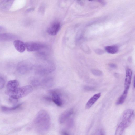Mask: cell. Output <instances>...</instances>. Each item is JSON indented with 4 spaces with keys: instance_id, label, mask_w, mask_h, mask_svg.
Masks as SVG:
<instances>
[{
    "instance_id": "6da1fadb",
    "label": "cell",
    "mask_w": 135,
    "mask_h": 135,
    "mask_svg": "<svg viewBox=\"0 0 135 135\" xmlns=\"http://www.w3.org/2000/svg\"><path fill=\"white\" fill-rule=\"evenodd\" d=\"M134 116V112L133 110L128 109L125 110L120 118L115 135H122L125 129L132 123Z\"/></svg>"
},
{
    "instance_id": "7a4b0ae2",
    "label": "cell",
    "mask_w": 135,
    "mask_h": 135,
    "mask_svg": "<svg viewBox=\"0 0 135 135\" xmlns=\"http://www.w3.org/2000/svg\"><path fill=\"white\" fill-rule=\"evenodd\" d=\"M35 122L36 125L41 129L47 130L50 123V118L47 113L43 110L40 111L36 118Z\"/></svg>"
},
{
    "instance_id": "3957f363",
    "label": "cell",
    "mask_w": 135,
    "mask_h": 135,
    "mask_svg": "<svg viewBox=\"0 0 135 135\" xmlns=\"http://www.w3.org/2000/svg\"><path fill=\"white\" fill-rule=\"evenodd\" d=\"M33 90L32 87L30 85H26L18 88L12 91H6L5 93L10 98L18 99L25 97L30 93Z\"/></svg>"
},
{
    "instance_id": "277c9868",
    "label": "cell",
    "mask_w": 135,
    "mask_h": 135,
    "mask_svg": "<svg viewBox=\"0 0 135 135\" xmlns=\"http://www.w3.org/2000/svg\"><path fill=\"white\" fill-rule=\"evenodd\" d=\"M60 28V23L58 22H55L49 27L47 29V32L50 35L54 36L57 33Z\"/></svg>"
},
{
    "instance_id": "5b68a950",
    "label": "cell",
    "mask_w": 135,
    "mask_h": 135,
    "mask_svg": "<svg viewBox=\"0 0 135 135\" xmlns=\"http://www.w3.org/2000/svg\"><path fill=\"white\" fill-rule=\"evenodd\" d=\"M25 44L26 48L29 52L38 51L43 47L41 44L36 42H26Z\"/></svg>"
},
{
    "instance_id": "8992f818",
    "label": "cell",
    "mask_w": 135,
    "mask_h": 135,
    "mask_svg": "<svg viewBox=\"0 0 135 135\" xmlns=\"http://www.w3.org/2000/svg\"><path fill=\"white\" fill-rule=\"evenodd\" d=\"M132 75V71L130 68H127L126 71L124 82L125 90H129L131 85Z\"/></svg>"
},
{
    "instance_id": "52a82bcc",
    "label": "cell",
    "mask_w": 135,
    "mask_h": 135,
    "mask_svg": "<svg viewBox=\"0 0 135 135\" xmlns=\"http://www.w3.org/2000/svg\"><path fill=\"white\" fill-rule=\"evenodd\" d=\"M15 35L8 33H0V42L10 41L16 38Z\"/></svg>"
},
{
    "instance_id": "ba28073f",
    "label": "cell",
    "mask_w": 135,
    "mask_h": 135,
    "mask_svg": "<svg viewBox=\"0 0 135 135\" xmlns=\"http://www.w3.org/2000/svg\"><path fill=\"white\" fill-rule=\"evenodd\" d=\"M73 110L72 109L68 110L63 112L60 116L59 121L61 124L64 122L72 114Z\"/></svg>"
},
{
    "instance_id": "9c48e42d",
    "label": "cell",
    "mask_w": 135,
    "mask_h": 135,
    "mask_svg": "<svg viewBox=\"0 0 135 135\" xmlns=\"http://www.w3.org/2000/svg\"><path fill=\"white\" fill-rule=\"evenodd\" d=\"M51 99L57 106L60 107L63 104V102L60 95L57 92L53 91L51 93Z\"/></svg>"
},
{
    "instance_id": "30bf717a",
    "label": "cell",
    "mask_w": 135,
    "mask_h": 135,
    "mask_svg": "<svg viewBox=\"0 0 135 135\" xmlns=\"http://www.w3.org/2000/svg\"><path fill=\"white\" fill-rule=\"evenodd\" d=\"M13 45L16 49L20 52H23L26 49L25 44L20 40H15L13 42Z\"/></svg>"
},
{
    "instance_id": "8fae6325",
    "label": "cell",
    "mask_w": 135,
    "mask_h": 135,
    "mask_svg": "<svg viewBox=\"0 0 135 135\" xmlns=\"http://www.w3.org/2000/svg\"><path fill=\"white\" fill-rule=\"evenodd\" d=\"M101 95L100 93H97L94 95L88 101L85 105L86 109L90 108L100 98Z\"/></svg>"
},
{
    "instance_id": "7c38bea8",
    "label": "cell",
    "mask_w": 135,
    "mask_h": 135,
    "mask_svg": "<svg viewBox=\"0 0 135 135\" xmlns=\"http://www.w3.org/2000/svg\"><path fill=\"white\" fill-rule=\"evenodd\" d=\"M19 85V83L17 80L9 81L7 84V90L6 91H13L18 88Z\"/></svg>"
},
{
    "instance_id": "4fadbf2b",
    "label": "cell",
    "mask_w": 135,
    "mask_h": 135,
    "mask_svg": "<svg viewBox=\"0 0 135 135\" xmlns=\"http://www.w3.org/2000/svg\"><path fill=\"white\" fill-rule=\"evenodd\" d=\"M29 69V65L23 62L20 63L17 67V71L21 74H24L26 73Z\"/></svg>"
},
{
    "instance_id": "5bb4252c",
    "label": "cell",
    "mask_w": 135,
    "mask_h": 135,
    "mask_svg": "<svg viewBox=\"0 0 135 135\" xmlns=\"http://www.w3.org/2000/svg\"><path fill=\"white\" fill-rule=\"evenodd\" d=\"M128 90L124 89L123 93L117 100L116 104L117 105L122 104L124 102L127 97Z\"/></svg>"
},
{
    "instance_id": "9a60e30c",
    "label": "cell",
    "mask_w": 135,
    "mask_h": 135,
    "mask_svg": "<svg viewBox=\"0 0 135 135\" xmlns=\"http://www.w3.org/2000/svg\"><path fill=\"white\" fill-rule=\"evenodd\" d=\"M105 49L108 53L114 54L118 52V47L115 45L108 46L106 47Z\"/></svg>"
},
{
    "instance_id": "2e32d148",
    "label": "cell",
    "mask_w": 135,
    "mask_h": 135,
    "mask_svg": "<svg viewBox=\"0 0 135 135\" xmlns=\"http://www.w3.org/2000/svg\"><path fill=\"white\" fill-rule=\"evenodd\" d=\"M22 105V104H19L11 107L6 106H2L1 107V109L4 112H9L19 108Z\"/></svg>"
},
{
    "instance_id": "e0dca14e",
    "label": "cell",
    "mask_w": 135,
    "mask_h": 135,
    "mask_svg": "<svg viewBox=\"0 0 135 135\" xmlns=\"http://www.w3.org/2000/svg\"><path fill=\"white\" fill-rule=\"evenodd\" d=\"M91 72L93 75L97 76H101L103 75L102 71L97 69H92L91 70Z\"/></svg>"
},
{
    "instance_id": "ac0fdd59",
    "label": "cell",
    "mask_w": 135,
    "mask_h": 135,
    "mask_svg": "<svg viewBox=\"0 0 135 135\" xmlns=\"http://www.w3.org/2000/svg\"><path fill=\"white\" fill-rule=\"evenodd\" d=\"M5 81L4 79L1 77H0V89L3 88L5 85Z\"/></svg>"
},
{
    "instance_id": "d6986e66",
    "label": "cell",
    "mask_w": 135,
    "mask_h": 135,
    "mask_svg": "<svg viewBox=\"0 0 135 135\" xmlns=\"http://www.w3.org/2000/svg\"><path fill=\"white\" fill-rule=\"evenodd\" d=\"M94 135H105L102 129L97 130Z\"/></svg>"
},
{
    "instance_id": "ffe728a7",
    "label": "cell",
    "mask_w": 135,
    "mask_h": 135,
    "mask_svg": "<svg viewBox=\"0 0 135 135\" xmlns=\"http://www.w3.org/2000/svg\"><path fill=\"white\" fill-rule=\"evenodd\" d=\"M95 88L92 86H85L84 87V89L87 91H90L95 90Z\"/></svg>"
},
{
    "instance_id": "44dd1931",
    "label": "cell",
    "mask_w": 135,
    "mask_h": 135,
    "mask_svg": "<svg viewBox=\"0 0 135 135\" xmlns=\"http://www.w3.org/2000/svg\"><path fill=\"white\" fill-rule=\"evenodd\" d=\"M9 100L11 103L15 104L18 102V99H13L11 98H9Z\"/></svg>"
},
{
    "instance_id": "7402d4cb",
    "label": "cell",
    "mask_w": 135,
    "mask_h": 135,
    "mask_svg": "<svg viewBox=\"0 0 135 135\" xmlns=\"http://www.w3.org/2000/svg\"><path fill=\"white\" fill-rule=\"evenodd\" d=\"M95 52L97 54H101L104 52V51L102 50L98 49L95 51Z\"/></svg>"
},
{
    "instance_id": "603a6c76",
    "label": "cell",
    "mask_w": 135,
    "mask_h": 135,
    "mask_svg": "<svg viewBox=\"0 0 135 135\" xmlns=\"http://www.w3.org/2000/svg\"><path fill=\"white\" fill-rule=\"evenodd\" d=\"M109 66L110 68H116L117 67L116 65L114 63L110 64Z\"/></svg>"
},
{
    "instance_id": "cb8c5ba5",
    "label": "cell",
    "mask_w": 135,
    "mask_h": 135,
    "mask_svg": "<svg viewBox=\"0 0 135 135\" xmlns=\"http://www.w3.org/2000/svg\"><path fill=\"white\" fill-rule=\"evenodd\" d=\"M61 134L62 135H69L68 132L65 131H62Z\"/></svg>"
},
{
    "instance_id": "d4e9b609",
    "label": "cell",
    "mask_w": 135,
    "mask_h": 135,
    "mask_svg": "<svg viewBox=\"0 0 135 135\" xmlns=\"http://www.w3.org/2000/svg\"><path fill=\"white\" fill-rule=\"evenodd\" d=\"M4 30V27L0 26V32Z\"/></svg>"
},
{
    "instance_id": "484cf974",
    "label": "cell",
    "mask_w": 135,
    "mask_h": 135,
    "mask_svg": "<svg viewBox=\"0 0 135 135\" xmlns=\"http://www.w3.org/2000/svg\"><path fill=\"white\" fill-rule=\"evenodd\" d=\"M100 2H100L101 3H102V4H105V2H104V1H99Z\"/></svg>"
},
{
    "instance_id": "4316f807",
    "label": "cell",
    "mask_w": 135,
    "mask_h": 135,
    "mask_svg": "<svg viewBox=\"0 0 135 135\" xmlns=\"http://www.w3.org/2000/svg\"><path fill=\"white\" fill-rule=\"evenodd\" d=\"M134 81H135V78H134V83H133V86H134H134H135V85H134Z\"/></svg>"
}]
</instances>
